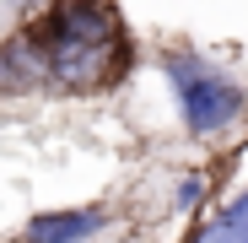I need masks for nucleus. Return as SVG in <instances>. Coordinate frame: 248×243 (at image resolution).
Wrapping results in <instances>:
<instances>
[{
  "label": "nucleus",
  "mask_w": 248,
  "mask_h": 243,
  "mask_svg": "<svg viewBox=\"0 0 248 243\" xmlns=\"http://www.w3.org/2000/svg\"><path fill=\"white\" fill-rule=\"evenodd\" d=\"M205 194H211V184H205L200 173L178 178V184H173V211H178V216H184V211H200V206H205Z\"/></svg>",
  "instance_id": "obj_5"
},
{
  "label": "nucleus",
  "mask_w": 248,
  "mask_h": 243,
  "mask_svg": "<svg viewBox=\"0 0 248 243\" xmlns=\"http://www.w3.org/2000/svg\"><path fill=\"white\" fill-rule=\"evenodd\" d=\"M135 60L119 0H44L0 38V97H103Z\"/></svg>",
  "instance_id": "obj_1"
},
{
  "label": "nucleus",
  "mask_w": 248,
  "mask_h": 243,
  "mask_svg": "<svg viewBox=\"0 0 248 243\" xmlns=\"http://www.w3.org/2000/svg\"><path fill=\"white\" fill-rule=\"evenodd\" d=\"M184 243H248V184L237 194H227L211 216H200L184 232Z\"/></svg>",
  "instance_id": "obj_4"
},
{
  "label": "nucleus",
  "mask_w": 248,
  "mask_h": 243,
  "mask_svg": "<svg viewBox=\"0 0 248 243\" xmlns=\"http://www.w3.org/2000/svg\"><path fill=\"white\" fill-rule=\"evenodd\" d=\"M156 76L168 81L173 108H178V130L194 146L227 141L243 119H248V76L232 70L227 60L205 54L189 38H168V44L151 49Z\"/></svg>",
  "instance_id": "obj_2"
},
{
  "label": "nucleus",
  "mask_w": 248,
  "mask_h": 243,
  "mask_svg": "<svg viewBox=\"0 0 248 243\" xmlns=\"http://www.w3.org/2000/svg\"><path fill=\"white\" fill-rule=\"evenodd\" d=\"M6 32H11V22H0V38H6Z\"/></svg>",
  "instance_id": "obj_6"
},
{
  "label": "nucleus",
  "mask_w": 248,
  "mask_h": 243,
  "mask_svg": "<svg viewBox=\"0 0 248 243\" xmlns=\"http://www.w3.org/2000/svg\"><path fill=\"white\" fill-rule=\"evenodd\" d=\"M113 227V206L87 200V206H54V211H32L16 232V243H92Z\"/></svg>",
  "instance_id": "obj_3"
}]
</instances>
